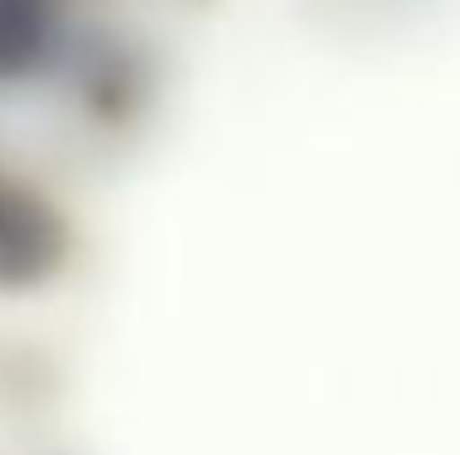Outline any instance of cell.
<instances>
[{"instance_id": "cell-1", "label": "cell", "mask_w": 460, "mask_h": 455, "mask_svg": "<svg viewBox=\"0 0 460 455\" xmlns=\"http://www.w3.org/2000/svg\"><path fill=\"white\" fill-rule=\"evenodd\" d=\"M70 257L65 210L32 183L0 172V295H27L49 284Z\"/></svg>"}, {"instance_id": "cell-2", "label": "cell", "mask_w": 460, "mask_h": 455, "mask_svg": "<svg viewBox=\"0 0 460 455\" xmlns=\"http://www.w3.org/2000/svg\"><path fill=\"white\" fill-rule=\"evenodd\" d=\"M54 54V0H0V81H27Z\"/></svg>"}]
</instances>
